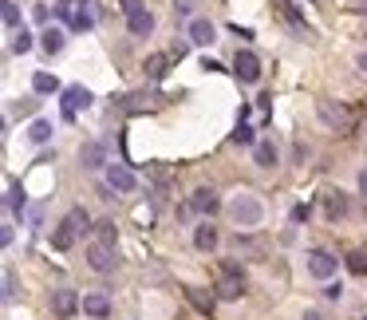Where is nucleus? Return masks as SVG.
<instances>
[{"label": "nucleus", "instance_id": "24", "mask_svg": "<svg viewBox=\"0 0 367 320\" xmlns=\"http://www.w3.org/2000/svg\"><path fill=\"white\" fill-rule=\"evenodd\" d=\"M253 159H257V166L269 170V166H276V146H272L269 139H261V143L253 146Z\"/></svg>", "mask_w": 367, "mask_h": 320}, {"label": "nucleus", "instance_id": "40", "mask_svg": "<svg viewBox=\"0 0 367 320\" xmlns=\"http://www.w3.org/2000/svg\"><path fill=\"white\" fill-rule=\"evenodd\" d=\"M355 67H359V71L367 76V52H359V56H355Z\"/></svg>", "mask_w": 367, "mask_h": 320}, {"label": "nucleus", "instance_id": "13", "mask_svg": "<svg viewBox=\"0 0 367 320\" xmlns=\"http://www.w3.org/2000/svg\"><path fill=\"white\" fill-rule=\"evenodd\" d=\"M186 297H190V304L202 312V317H213V304H217V293H206V288H186Z\"/></svg>", "mask_w": 367, "mask_h": 320}, {"label": "nucleus", "instance_id": "20", "mask_svg": "<svg viewBox=\"0 0 367 320\" xmlns=\"http://www.w3.org/2000/svg\"><path fill=\"white\" fill-rule=\"evenodd\" d=\"M119 107H123V111H154V107H158V95H123V103H119Z\"/></svg>", "mask_w": 367, "mask_h": 320}, {"label": "nucleus", "instance_id": "42", "mask_svg": "<svg viewBox=\"0 0 367 320\" xmlns=\"http://www.w3.org/2000/svg\"><path fill=\"white\" fill-rule=\"evenodd\" d=\"M359 194H367V170L359 174Z\"/></svg>", "mask_w": 367, "mask_h": 320}, {"label": "nucleus", "instance_id": "8", "mask_svg": "<svg viewBox=\"0 0 367 320\" xmlns=\"http://www.w3.org/2000/svg\"><path fill=\"white\" fill-rule=\"evenodd\" d=\"M190 209L202 214V218H213V214L222 209V198H217V190H209V186H198V190L190 194Z\"/></svg>", "mask_w": 367, "mask_h": 320}, {"label": "nucleus", "instance_id": "3", "mask_svg": "<svg viewBox=\"0 0 367 320\" xmlns=\"http://www.w3.org/2000/svg\"><path fill=\"white\" fill-rule=\"evenodd\" d=\"M80 308H83V301H80L75 288H56V293H51V312H56L60 320H71Z\"/></svg>", "mask_w": 367, "mask_h": 320}, {"label": "nucleus", "instance_id": "30", "mask_svg": "<svg viewBox=\"0 0 367 320\" xmlns=\"http://www.w3.org/2000/svg\"><path fill=\"white\" fill-rule=\"evenodd\" d=\"M12 52H16V56H24V52H32V36L24 32V28H20L16 36H12Z\"/></svg>", "mask_w": 367, "mask_h": 320}, {"label": "nucleus", "instance_id": "41", "mask_svg": "<svg viewBox=\"0 0 367 320\" xmlns=\"http://www.w3.org/2000/svg\"><path fill=\"white\" fill-rule=\"evenodd\" d=\"M190 8H193V0H178V12H182V16H186Z\"/></svg>", "mask_w": 367, "mask_h": 320}, {"label": "nucleus", "instance_id": "11", "mask_svg": "<svg viewBox=\"0 0 367 320\" xmlns=\"http://www.w3.org/2000/svg\"><path fill=\"white\" fill-rule=\"evenodd\" d=\"M4 190H8V194H4V206H8V214H12V218H24V206H28V198H24V186H20L16 178H12Z\"/></svg>", "mask_w": 367, "mask_h": 320}, {"label": "nucleus", "instance_id": "25", "mask_svg": "<svg viewBox=\"0 0 367 320\" xmlns=\"http://www.w3.org/2000/svg\"><path fill=\"white\" fill-rule=\"evenodd\" d=\"M40 48L48 52V56L64 52V32H60V28H44V36H40Z\"/></svg>", "mask_w": 367, "mask_h": 320}, {"label": "nucleus", "instance_id": "33", "mask_svg": "<svg viewBox=\"0 0 367 320\" xmlns=\"http://www.w3.org/2000/svg\"><path fill=\"white\" fill-rule=\"evenodd\" d=\"M67 218H71V225H75L80 233H83V229H91V225H87V222H91V218H87V209H80V206H75L71 214H67Z\"/></svg>", "mask_w": 367, "mask_h": 320}, {"label": "nucleus", "instance_id": "44", "mask_svg": "<svg viewBox=\"0 0 367 320\" xmlns=\"http://www.w3.org/2000/svg\"><path fill=\"white\" fill-rule=\"evenodd\" d=\"M364 36H367V16H364Z\"/></svg>", "mask_w": 367, "mask_h": 320}, {"label": "nucleus", "instance_id": "17", "mask_svg": "<svg viewBox=\"0 0 367 320\" xmlns=\"http://www.w3.org/2000/svg\"><path fill=\"white\" fill-rule=\"evenodd\" d=\"M324 214H328V218H344V214H348V194L344 190H328L324 194Z\"/></svg>", "mask_w": 367, "mask_h": 320}, {"label": "nucleus", "instance_id": "34", "mask_svg": "<svg viewBox=\"0 0 367 320\" xmlns=\"http://www.w3.org/2000/svg\"><path fill=\"white\" fill-rule=\"evenodd\" d=\"M12 297H16V273L4 269V301H12Z\"/></svg>", "mask_w": 367, "mask_h": 320}, {"label": "nucleus", "instance_id": "22", "mask_svg": "<svg viewBox=\"0 0 367 320\" xmlns=\"http://www.w3.org/2000/svg\"><path fill=\"white\" fill-rule=\"evenodd\" d=\"M193 245H198V249H202V253H209V249H213V245H217V229H213V225H198V229H193Z\"/></svg>", "mask_w": 367, "mask_h": 320}, {"label": "nucleus", "instance_id": "27", "mask_svg": "<svg viewBox=\"0 0 367 320\" xmlns=\"http://www.w3.org/2000/svg\"><path fill=\"white\" fill-rule=\"evenodd\" d=\"M28 139H32V143H48V139H51V123H48V119H36L32 127H28Z\"/></svg>", "mask_w": 367, "mask_h": 320}, {"label": "nucleus", "instance_id": "12", "mask_svg": "<svg viewBox=\"0 0 367 320\" xmlns=\"http://www.w3.org/2000/svg\"><path fill=\"white\" fill-rule=\"evenodd\" d=\"M217 40V28L209 24V20H190V44H198V48H206V44H213Z\"/></svg>", "mask_w": 367, "mask_h": 320}, {"label": "nucleus", "instance_id": "15", "mask_svg": "<svg viewBox=\"0 0 367 320\" xmlns=\"http://www.w3.org/2000/svg\"><path fill=\"white\" fill-rule=\"evenodd\" d=\"M127 28H130V36H150L154 32V16H150L146 8H134L127 16Z\"/></svg>", "mask_w": 367, "mask_h": 320}, {"label": "nucleus", "instance_id": "10", "mask_svg": "<svg viewBox=\"0 0 367 320\" xmlns=\"http://www.w3.org/2000/svg\"><path fill=\"white\" fill-rule=\"evenodd\" d=\"M308 273L316 277V281H332L335 277V257L316 249V253H308Z\"/></svg>", "mask_w": 367, "mask_h": 320}, {"label": "nucleus", "instance_id": "39", "mask_svg": "<svg viewBox=\"0 0 367 320\" xmlns=\"http://www.w3.org/2000/svg\"><path fill=\"white\" fill-rule=\"evenodd\" d=\"M233 36H241V40H253V28H241V24H233Z\"/></svg>", "mask_w": 367, "mask_h": 320}, {"label": "nucleus", "instance_id": "14", "mask_svg": "<svg viewBox=\"0 0 367 320\" xmlns=\"http://www.w3.org/2000/svg\"><path fill=\"white\" fill-rule=\"evenodd\" d=\"M91 24H95V0H80V4H75V16H71V28H75V32H87Z\"/></svg>", "mask_w": 367, "mask_h": 320}, {"label": "nucleus", "instance_id": "21", "mask_svg": "<svg viewBox=\"0 0 367 320\" xmlns=\"http://www.w3.org/2000/svg\"><path fill=\"white\" fill-rule=\"evenodd\" d=\"M166 71H170V56H150V60H146V80H154V83H162L166 80Z\"/></svg>", "mask_w": 367, "mask_h": 320}, {"label": "nucleus", "instance_id": "19", "mask_svg": "<svg viewBox=\"0 0 367 320\" xmlns=\"http://www.w3.org/2000/svg\"><path fill=\"white\" fill-rule=\"evenodd\" d=\"M75 233H80V229L71 225V218H64V222L56 225V233H51V245H56V249H71V245H75Z\"/></svg>", "mask_w": 367, "mask_h": 320}, {"label": "nucleus", "instance_id": "37", "mask_svg": "<svg viewBox=\"0 0 367 320\" xmlns=\"http://www.w3.org/2000/svg\"><path fill=\"white\" fill-rule=\"evenodd\" d=\"M32 16L40 20V24H48V16H51V12H48V8H44V4H36V8H32Z\"/></svg>", "mask_w": 367, "mask_h": 320}, {"label": "nucleus", "instance_id": "32", "mask_svg": "<svg viewBox=\"0 0 367 320\" xmlns=\"http://www.w3.org/2000/svg\"><path fill=\"white\" fill-rule=\"evenodd\" d=\"M233 143H245V146L253 143V127H249L245 119H241V123H237V130H233Z\"/></svg>", "mask_w": 367, "mask_h": 320}, {"label": "nucleus", "instance_id": "28", "mask_svg": "<svg viewBox=\"0 0 367 320\" xmlns=\"http://www.w3.org/2000/svg\"><path fill=\"white\" fill-rule=\"evenodd\" d=\"M344 261H348V269L355 273V277H364V273H367V253H364V249H351Z\"/></svg>", "mask_w": 367, "mask_h": 320}, {"label": "nucleus", "instance_id": "35", "mask_svg": "<svg viewBox=\"0 0 367 320\" xmlns=\"http://www.w3.org/2000/svg\"><path fill=\"white\" fill-rule=\"evenodd\" d=\"M324 297H328V301H340V297H344V285H340V281H328V285H324Z\"/></svg>", "mask_w": 367, "mask_h": 320}, {"label": "nucleus", "instance_id": "9", "mask_svg": "<svg viewBox=\"0 0 367 320\" xmlns=\"http://www.w3.org/2000/svg\"><path fill=\"white\" fill-rule=\"evenodd\" d=\"M233 76L241 83H257L261 80V60H257L253 52H237V60H233Z\"/></svg>", "mask_w": 367, "mask_h": 320}, {"label": "nucleus", "instance_id": "45", "mask_svg": "<svg viewBox=\"0 0 367 320\" xmlns=\"http://www.w3.org/2000/svg\"><path fill=\"white\" fill-rule=\"evenodd\" d=\"M364 320H367V317H364Z\"/></svg>", "mask_w": 367, "mask_h": 320}, {"label": "nucleus", "instance_id": "31", "mask_svg": "<svg viewBox=\"0 0 367 320\" xmlns=\"http://www.w3.org/2000/svg\"><path fill=\"white\" fill-rule=\"evenodd\" d=\"M95 233H99V241H103V245H111V249H115V222H99Z\"/></svg>", "mask_w": 367, "mask_h": 320}, {"label": "nucleus", "instance_id": "29", "mask_svg": "<svg viewBox=\"0 0 367 320\" xmlns=\"http://www.w3.org/2000/svg\"><path fill=\"white\" fill-rule=\"evenodd\" d=\"M36 107H40V99H16V107H12V115H16V119H28V115H32Z\"/></svg>", "mask_w": 367, "mask_h": 320}, {"label": "nucleus", "instance_id": "26", "mask_svg": "<svg viewBox=\"0 0 367 320\" xmlns=\"http://www.w3.org/2000/svg\"><path fill=\"white\" fill-rule=\"evenodd\" d=\"M0 12H4V28L20 32V8H16V0H0Z\"/></svg>", "mask_w": 367, "mask_h": 320}, {"label": "nucleus", "instance_id": "7", "mask_svg": "<svg viewBox=\"0 0 367 320\" xmlns=\"http://www.w3.org/2000/svg\"><path fill=\"white\" fill-rule=\"evenodd\" d=\"M87 265L95 273H115V265H119V257H115L111 245H103V241H95V245H87Z\"/></svg>", "mask_w": 367, "mask_h": 320}, {"label": "nucleus", "instance_id": "4", "mask_svg": "<svg viewBox=\"0 0 367 320\" xmlns=\"http://www.w3.org/2000/svg\"><path fill=\"white\" fill-rule=\"evenodd\" d=\"M64 119H75V111H87L91 107V91L83 87V83H71V87H64Z\"/></svg>", "mask_w": 367, "mask_h": 320}, {"label": "nucleus", "instance_id": "18", "mask_svg": "<svg viewBox=\"0 0 367 320\" xmlns=\"http://www.w3.org/2000/svg\"><path fill=\"white\" fill-rule=\"evenodd\" d=\"M83 312L103 320V317H111V301H107L103 293H87V297H83Z\"/></svg>", "mask_w": 367, "mask_h": 320}, {"label": "nucleus", "instance_id": "43", "mask_svg": "<svg viewBox=\"0 0 367 320\" xmlns=\"http://www.w3.org/2000/svg\"><path fill=\"white\" fill-rule=\"evenodd\" d=\"M304 320H324V317H320V312H304Z\"/></svg>", "mask_w": 367, "mask_h": 320}, {"label": "nucleus", "instance_id": "2", "mask_svg": "<svg viewBox=\"0 0 367 320\" xmlns=\"http://www.w3.org/2000/svg\"><path fill=\"white\" fill-rule=\"evenodd\" d=\"M229 218L237 225H245V229H253V225H261L265 209H261V202H257L253 194H237V198L229 202Z\"/></svg>", "mask_w": 367, "mask_h": 320}, {"label": "nucleus", "instance_id": "36", "mask_svg": "<svg viewBox=\"0 0 367 320\" xmlns=\"http://www.w3.org/2000/svg\"><path fill=\"white\" fill-rule=\"evenodd\" d=\"M119 8H123V12H127V16H130L134 8H143V0H119Z\"/></svg>", "mask_w": 367, "mask_h": 320}, {"label": "nucleus", "instance_id": "5", "mask_svg": "<svg viewBox=\"0 0 367 320\" xmlns=\"http://www.w3.org/2000/svg\"><path fill=\"white\" fill-rule=\"evenodd\" d=\"M217 301H237L241 293H245V281H241V273H237V265H225V273H222V281H217Z\"/></svg>", "mask_w": 367, "mask_h": 320}, {"label": "nucleus", "instance_id": "38", "mask_svg": "<svg viewBox=\"0 0 367 320\" xmlns=\"http://www.w3.org/2000/svg\"><path fill=\"white\" fill-rule=\"evenodd\" d=\"M292 222H308V206H296V209H292Z\"/></svg>", "mask_w": 367, "mask_h": 320}, {"label": "nucleus", "instance_id": "23", "mask_svg": "<svg viewBox=\"0 0 367 320\" xmlns=\"http://www.w3.org/2000/svg\"><path fill=\"white\" fill-rule=\"evenodd\" d=\"M103 162H107V146H103V143H87V146H83V166L99 170Z\"/></svg>", "mask_w": 367, "mask_h": 320}, {"label": "nucleus", "instance_id": "6", "mask_svg": "<svg viewBox=\"0 0 367 320\" xmlns=\"http://www.w3.org/2000/svg\"><path fill=\"white\" fill-rule=\"evenodd\" d=\"M134 186H139V178H134V170H130V166H123V162H111V166H107V190L130 194Z\"/></svg>", "mask_w": 367, "mask_h": 320}, {"label": "nucleus", "instance_id": "16", "mask_svg": "<svg viewBox=\"0 0 367 320\" xmlns=\"http://www.w3.org/2000/svg\"><path fill=\"white\" fill-rule=\"evenodd\" d=\"M32 91H36V95H64V87H60V80H56L51 71H36V76H32Z\"/></svg>", "mask_w": 367, "mask_h": 320}, {"label": "nucleus", "instance_id": "1", "mask_svg": "<svg viewBox=\"0 0 367 320\" xmlns=\"http://www.w3.org/2000/svg\"><path fill=\"white\" fill-rule=\"evenodd\" d=\"M316 115H320L324 127L340 130V135H348V130L355 127V115H351L344 103H332V99H316Z\"/></svg>", "mask_w": 367, "mask_h": 320}]
</instances>
